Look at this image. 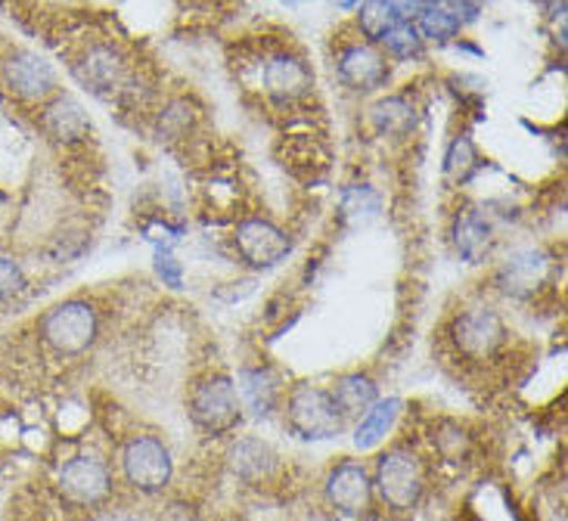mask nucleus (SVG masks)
<instances>
[{
    "instance_id": "nucleus-9",
    "label": "nucleus",
    "mask_w": 568,
    "mask_h": 521,
    "mask_svg": "<svg viewBox=\"0 0 568 521\" xmlns=\"http://www.w3.org/2000/svg\"><path fill=\"white\" fill-rule=\"evenodd\" d=\"M72 72L81 88H88L97 96H112V93H122L124 84L131 81V62L119 44L97 41L78 53Z\"/></svg>"
},
{
    "instance_id": "nucleus-26",
    "label": "nucleus",
    "mask_w": 568,
    "mask_h": 521,
    "mask_svg": "<svg viewBox=\"0 0 568 521\" xmlns=\"http://www.w3.org/2000/svg\"><path fill=\"white\" fill-rule=\"evenodd\" d=\"M193 124H196V109L190 106L184 96L169 100L165 106L159 109V115H155V131L169 140L186 137L193 131Z\"/></svg>"
},
{
    "instance_id": "nucleus-34",
    "label": "nucleus",
    "mask_w": 568,
    "mask_h": 521,
    "mask_svg": "<svg viewBox=\"0 0 568 521\" xmlns=\"http://www.w3.org/2000/svg\"><path fill=\"white\" fill-rule=\"evenodd\" d=\"M283 7H302V3H307V0H280Z\"/></svg>"
},
{
    "instance_id": "nucleus-21",
    "label": "nucleus",
    "mask_w": 568,
    "mask_h": 521,
    "mask_svg": "<svg viewBox=\"0 0 568 521\" xmlns=\"http://www.w3.org/2000/svg\"><path fill=\"white\" fill-rule=\"evenodd\" d=\"M404 400L400 398H379L361 419H354V447L357 450H373L388 438V431L395 429Z\"/></svg>"
},
{
    "instance_id": "nucleus-1",
    "label": "nucleus",
    "mask_w": 568,
    "mask_h": 521,
    "mask_svg": "<svg viewBox=\"0 0 568 521\" xmlns=\"http://www.w3.org/2000/svg\"><path fill=\"white\" fill-rule=\"evenodd\" d=\"M38 336L62 360L81 357L100 338V310L84 298H65L41 317Z\"/></svg>"
},
{
    "instance_id": "nucleus-2",
    "label": "nucleus",
    "mask_w": 568,
    "mask_h": 521,
    "mask_svg": "<svg viewBox=\"0 0 568 521\" xmlns=\"http://www.w3.org/2000/svg\"><path fill=\"white\" fill-rule=\"evenodd\" d=\"M369 476H373V493L392 512H410L419 507L426 493V466L414 447L407 445H395L379 453Z\"/></svg>"
},
{
    "instance_id": "nucleus-12",
    "label": "nucleus",
    "mask_w": 568,
    "mask_h": 521,
    "mask_svg": "<svg viewBox=\"0 0 568 521\" xmlns=\"http://www.w3.org/2000/svg\"><path fill=\"white\" fill-rule=\"evenodd\" d=\"M550 267H554V260H550V255L544 248L525 246L509 252L507 258L500 260L494 279H497V289L504 292L507 298L528 302V298H535L547 286Z\"/></svg>"
},
{
    "instance_id": "nucleus-29",
    "label": "nucleus",
    "mask_w": 568,
    "mask_h": 521,
    "mask_svg": "<svg viewBox=\"0 0 568 521\" xmlns=\"http://www.w3.org/2000/svg\"><path fill=\"white\" fill-rule=\"evenodd\" d=\"M435 447H438V453L450 462H460L469 457V450H473V441H469V435L457 426V422H445L442 429H438V438H435Z\"/></svg>"
},
{
    "instance_id": "nucleus-3",
    "label": "nucleus",
    "mask_w": 568,
    "mask_h": 521,
    "mask_svg": "<svg viewBox=\"0 0 568 521\" xmlns=\"http://www.w3.org/2000/svg\"><path fill=\"white\" fill-rule=\"evenodd\" d=\"M283 419H286V429L302 441H333L348 429V419L338 413L329 388L311 382L292 385L283 403Z\"/></svg>"
},
{
    "instance_id": "nucleus-28",
    "label": "nucleus",
    "mask_w": 568,
    "mask_h": 521,
    "mask_svg": "<svg viewBox=\"0 0 568 521\" xmlns=\"http://www.w3.org/2000/svg\"><path fill=\"white\" fill-rule=\"evenodd\" d=\"M29 292V276L22 260L0 248V305H10Z\"/></svg>"
},
{
    "instance_id": "nucleus-31",
    "label": "nucleus",
    "mask_w": 568,
    "mask_h": 521,
    "mask_svg": "<svg viewBox=\"0 0 568 521\" xmlns=\"http://www.w3.org/2000/svg\"><path fill=\"white\" fill-rule=\"evenodd\" d=\"M392 10L398 16V22H416V16L423 13V3L419 0H388Z\"/></svg>"
},
{
    "instance_id": "nucleus-27",
    "label": "nucleus",
    "mask_w": 568,
    "mask_h": 521,
    "mask_svg": "<svg viewBox=\"0 0 568 521\" xmlns=\"http://www.w3.org/2000/svg\"><path fill=\"white\" fill-rule=\"evenodd\" d=\"M392 25H398V16H395L388 0H361V7H357V31L367 38L369 44H376Z\"/></svg>"
},
{
    "instance_id": "nucleus-20",
    "label": "nucleus",
    "mask_w": 568,
    "mask_h": 521,
    "mask_svg": "<svg viewBox=\"0 0 568 521\" xmlns=\"http://www.w3.org/2000/svg\"><path fill=\"white\" fill-rule=\"evenodd\" d=\"M329 395L336 400L338 413L345 416L348 422H354V419H361L379 400V385L367 372H345V376H338L336 382H333Z\"/></svg>"
},
{
    "instance_id": "nucleus-25",
    "label": "nucleus",
    "mask_w": 568,
    "mask_h": 521,
    "mask_svg": "<svg viewBox=\"0 0 568 521\" xmlns=\"http://www.w3.org/2000/svg\"><path fill=\"white\" fill-rule=\"evenodd\" d=\"M376 47L383 50L385 60L395 62H414L426 57V41H423V34L416 31L414 22H398V25H392V29L385 31L383 38L376 41Z\"/></svg>"
},
{
    "instance_id": "nucleus-24",
    "label": "nucleus",
    "mask_w": 568,
    "mask_h": 521,
    "mask_svg": "<svg viewBox=\"0 0 568 521\" xmlns=\"http://www.w3.org/2000/svg\"><path fill=\"white\" fill-rule=\"evenodd\" d=\"M414 25L416 31L423 34V41L435 47L454 44L463 31V22L457 19V16L450 13V7H445V3H438V7H426L423 13L416 16Z\"/></svg>"
},
{
    "instance_id": "nucleus-18",
    "label": "nucleus",
    "mask_w": 568,
    "mask_h": 521,
    "mask_svg": "<svg viewBox=\"0 0 568 521\" xmlns=\"http://www.w3.org/2000/svg\"><path fill=\"white\" fill-rule=\"evenodd\" d=\"M41 127H44L47 137L53 140V143H62V146L84 143L93 131L88 109L81 106L75 96H69V93H57L47 103L44 112H41Z\"/></svg>"
},
{
    "instance_id": "nucleus-33",
    "label": "nucleus",
    "mask_w": 568,
    "mask_h": 521,
    "mask_svg": "<svg viewBox=\"0 0 568 521\" xmlns=\"http://www.w3.org/2000/svg\"><path fill=\"white\" fill-rule=\"evenodd\" d=\"M544 3H547V7H550V13H566V0H544Z\"/></svg>"
},
{
    "instance_id": "nucleus-14",
    "label": "nucleus",
    "mask_w": 568,
    "mask_h": 521,
    "mask_svg": "<svg viewBox=\"0 0 568 521\" xmlns=\"http://www.w3.org/2000/svg\"><path fill=\"white\" fill-rule=\"evenodd\" d=\"M262 84L271 103L277 106H292L298 100H305L314 84V75L307 69V62L298 53L290 50H277L271 53L262 65Z\"/></svg>"
},
{
    "instance_id": "nucleus-16",
    "label": "nucleus",
    "mask_w": 568,
    "mask_h": 521,
    "mask_svg": "<svg viewBox=\"0 0 568 521\" xmlns=\"http://www.w3.org/2000/svg\"><path fill=\"white\" fill-rule=\"evenodd\" d=\"M450 246H454L463 264H485L494 255V246H497V233H494V224L488 221V215L478 212V208L460 212L450 224Z\"/></svg>"
},
{
    "instance_id": "nucleus-23",
    "label": "nucleus",
    "mask_w": 568,
    "mask_h": 521,
    "mask_svg": "<svg viewBox=\"0 0 568 521\" xmlns=\"http://www.w3.org/2000/svg\"><path fill=\"white\" fill-rule=\"evenodd\" d=\"M478 165H481V159H478L476 140L469 137V134H457V137L447 143V153H445L447 184L466 186L478 174Z\"/></svg>"
},
{
    "instance_id": "nucleus-30",
    "label": "nucleus",
    "mask_w": 568,
    "mask_h": 521,
    "mask_svg": "<svg viewBox=\"0 0 568 521\" xmlns=\"http://www.w3.org/2000/svg\"><path fill=\"white\" fill-rule=\"evenodd\" d=\"M153 267L155 276L162 279V286H169V289H181V286H184V264L174 258V252H171L165 243L155 246Z\"/></svg>"
},
{
    "instance_id": "nucleus-7",
    "label": "nucleus",
    "mask_w": 568,
    "mask_h": 521,
    "mask_svg": "<svg viewBox=\"0 0 568 521\" xmlns=\"http://www.w3.org/2000/svg\"><path fill=\"white\" fill-rule=\"evenodd\" d=\"M233 248L248 270H274L292 255V236L267 217H246L233 227Z\"/></svg>"
},
{
    "instance_id": "nucleus-35",
    "label": "nucleus",
    "mask_w": 568,
    "mask_h": 521,
    "mask_svg": "<svg viewBox=\"0 0 568 521\" xmlns=\"http://www.w3.org/2000/svg\"><path fill=\"white\" fill-rule=\"evenodd\" d=\"M419 3H423V10H426V7H438V3H445V0H419Z\"/></svg>"
},
{
    "instance_id": "nucleus-32",
    "label": "nucleus",
    "mask_w": 568,
    "mask_h": 521,
    "mask_svg": "<svg viewBox=\"0 0 568 521\" xmlns=\"http://www.w3.org/2000/svg\"><path fill=\"white\" fill-rule=\"evenodd\" d=\"M326 3H333L342 13H354V10L361 7V0H326Z\"/></svg>"
},
{
    "instance_id": "nucleus-6",
    "label": "nucleus",
    "mask_w": 568,
    "mask_h": 521,
    "mask_svg": "<svg viewBox=\"0 0 568 521\" xmlns=\"http://www.w3.org/2000/svg\"><path fill=\"white\" fill-rule=\"evenodd\" d=\"M124 481L138 493H162L174 478V457L155 435H131L119 450Z\"/></svg>"
},
{
    "instance_id": "nucleus-8",
    "label": "nucleus",
    "mask_w": 568,
    "mask_h": 521,
    "mask_svg": "<svg viewBox=\"0 0 568 521\" xmlns=\"http://www.w3.org/2000/svg\"><path fill=\"white\" fill-rule=\"evenodd\" d=\"M112 469L106 460L91 457V453H78L72 460L65 462L57 476V488L60 497L69 507L78 509H97L106 503L112 497Z\"/></svg>"
},
{
    "instance_id": "nucleus-22",
    "label": "nucleus",
    "mask_w": 568,
    "mask_h": 521,
    "mask_svg": "<svg viewBox=\"0 0 568 521\" xmlns=\"http://www.w3.org/2000/svg\"><path fill=\"white\" fill-rule=\"evenodd\" d=\"M383 212V196L373 184H352L342 190V202H338V217L348 227H361Z\"/></svg>"
},
{
    "instance_id": "nucleus-5",
    "label": "nucleus",
    "mask_w": 568,
    "mask_h": 521,
    "mask_svg": "<svg viewBox=\"0 0 568 521\" xmlns=\"http://www.w3.org/2000/svg\"><path fill=\"white\" fill-rule=\"evenodd\" d=\"M509 329L504 317L488 305H473L460 310L450 323V345L469 364H485L507 348Z\"/></svg>"
},
{
    "instance_id": "nucleus-13",
    "label": "nucleus",
    "mask_w": 568,
    "mask_h": 521,
    "mask_svg": "<svg viewBox=\"0 0 568 521\" xmlns=\"http://www.w3.org/2000/svg\"><path fill=\"white\" fill-rule=\"evenodd\" d=\"M336 78L345 91L352 93H373L385 88L388 81V60L383 50L369 41H354L342 47L336 57Z\"/></svg>"
},
{
    "instance_id": "nucleus-19",
    "label": "nucleus",
    "mask_w": 568,
    "mask_h": 521,
    "mask_svg": "<svg viewBox=\"0 0 568 521\" xmlns=\"http://www.w3.org/2000/svg\"><path fill=\"white\" fill-rule=\"evenodd\" d=\"M369 124L385 140H404L419 127V109L404 93H385L369 106Z\"/></svg>"
},
{
    "instance_id": "nucleus-11",
    "label": "nucleus",
    "mask_w": 568,
    "mask_h": 521,
    "mask_svg": "<svg viewBox=\"0 0 568 521\" xmlns=\"http://www.w3.org/2000/svg\"><path fill=\"white\" fill-rule=\"evenodd\" d=\"M323 497L326 503L348 515L357 519L373 507V476L361 460H338L336 466H329V472L323 478Z\"/></svg>"
},
{
    "instance_id": "nucleus-10",
    "label": "nucleus",
    "mask_w": 568,
    "mask_h": 521,
    "mask_svg": "<svg viewBox=\"0 0 568 521\" xmlns=\"http://www.w3.org/2000/svg\"><path fill=\"white\" fill-rule=\"evenodd\" d=\"M0 81L22 103H47L57 93L53 65L34 50H13L0 62Z\"/></svg>"
},
{
    "instance_id": "nucleus-4",
    "label": "nucleus",
    "mask_w": 568,
    "mask_h": 521,
    "mask_svg": "<svg viewBox=\"0 0 568 521\" xmlns=\"http://www.w3.org/2000/svg\"><path fill=\"white\" fill-rule=\"evenodd\" d=\"M186 413H190V422L209 438L231 435L246 416L243 403H240V395H236V382L224 372H209L190 388Z\"/></svg>"
},
{
    "instance_id": "nucleus-17",
    "label": "nucleus",
    "mask_w": 568,
    "mask_h": 521,
    "mask_svg": "<svg viewBox=\"0 0 568 521\" xmlns=\"http://www.w3.org/2000/svg\"><path fill=\"white\" fill-rule=\"evenodd\" d=\"M227 466H231V472L243 484H264V481H271V478L277 476L280 469V453L277 447L271 445V441H264V438H236L227 450Z\"/></svg>"
},
{
    "instance_id": "nucleus-15",
    "label": "nucleus",
    "mask_w": 568,
    "mask_h": 521,
    "mask_svg": "<svg viewBox=\"0 0 568 521\" xmlns=\"http://www.w3.org/2000/svg\"><path fill=\"white\" fill-rule=\"evenodd\" d=\"M233 382H236L243 413L252 416V419H271L283 407V385H280L274 369L243 367Z\"/></svg>"
}]
</instances>
